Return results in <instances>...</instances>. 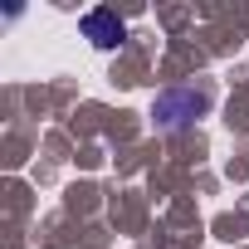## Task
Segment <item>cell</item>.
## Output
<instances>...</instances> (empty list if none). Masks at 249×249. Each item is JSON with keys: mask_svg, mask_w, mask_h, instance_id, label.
<instances>
[{"mask_svg": "<svg viewBox=\"0 0 249 249\" xmlns=\"http://www.w3.org/2000/svg\"><path fill=\"white\" fill-rule=\"evenodd\" d=\"M83 35H88L98 49H117L127 30H122V20H117L112 10H93V15H83Z\"/></svg>", "mask_w": 249, "mask_h": 249, "instance_id": "6da1fadb", "label": "cell"}, {"mask_svg": "<svg viewBox=\"0 0 249 249\" xmlns=\"http://www.w3.org/2000/svg\"><path fill=\"white\" fill-rule=\"evenodd\" d=\"M205 107V98L200 93H171V98H161L157 103V117H161V127H181V112H200Z\"/></svg>", "mask_w": 249, "mask_h": 249, "instance_id": "7a4b0ae2", "label": "cell"}]
</instances>
